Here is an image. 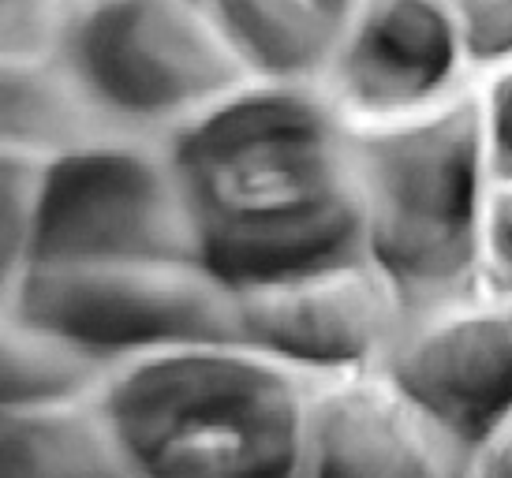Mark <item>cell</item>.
<instances>
[{"mask_svg":"<svg viewBox=\"0 0 512 478\" xmlns=\"http://www.w3.org/2000/svg\"><path fill=\"white\" fill-rule=\"evenodd\" d=\"M0 471L12 478L116 475L131 471L113 426L101 415L64 408H19L0 415Z\"/></svg>","mask_w":512,"mask_h":478,"instance_id":"7c38bea8","label":"cell"},{"mask_svg":"<svg viewBox=\"0 0 512 478\" xmlns=\"http://www.w3.org/2000/svg\"><path fill=\"white\" fill-rule=\"evenodd\" d=\"M471 467L483 471V475H512V419L486 441Z\"/></svg>","mask_w":512,"mask_h":478,"instance_id":"ffe728a7","label":"cell"},{"mask_svg":"<svg viewBox=\"0 0 512 478\" xmlns=\"http://www.w3.org/2000/svg\"><path fill=\"white\" fill-rule=\"evenodd\" d=\"M0 101H4V120L0 124H4L8 150L60 157L94 146L90 142L94 120L86 116L90 94L79 83L64 86L49 68L30 64V57H8Z\"/></svg>","mask_w":512,"mask_h":478,"instance_id":"4fadbf2b","label":"cell"},{"mask_svg":"<svg viewBox=\"0 0 512 478\" xmlns=\"http://www.w3.org/2000/svg\"><path fill=\"white\" fill-rule=\"evenodd\" d=\"M251 348L214 344L143 359L105 389L101 411L131 471L288 475L303 464L296 385Z\"/></svg>","mask_w":512,"mask_h":478,"instance_id":"7a4b0ae2","label":"cell"},{"mask_svg":"<svg viewBox=\"0 0 512 478\" xmlns=\"http://www.w3.org/2000/svg\"><path fill=\"white\" fill-rule=\"evenodd\" d=\"M4 4V49L8 57H34L49 45L60 0H0Z\"/></svg>","mask_w":512,"mask_h":478,"instance_id":"e0dca14e","label":"cell"},{"mask_svg":"<svg viewBox=\"0 0 512 478\" xmlns=\"http://www.w3.org/2000/svg\"><path fill=\"white\" fill-rule=\"evenodd\" d=\"M337 113L299 90H236L187 124L169 169L199 266L232 292L367 266L359 150Z\"/></svg>","mask_w":512,"mask_h":478,"instance_id":"6da1fadb","label":"cell"},{"mask_svg":"<svg viewBox=\"0 0 512 478\" xmlns=\"http://www.w3.org/2000/svg\"><path fill=\"white\" fill-rule=\"evenodd\" d=\"M236 299L243 348L322 370L359 366L393 348L404 318L382 273L367 266L236 292Z\"/></svg>","mask_w":512,"mask_h":478,"instance_id":"ba28073f","label":"cell"},{"mask_svg":"<svg viewBox=\"0 0 512 478\" xmlns=\"http://www.w3.org/2000/svg\"><path fill=\"white\" fill-rule=\"evenodd\" d=\"M49 161L27 150H4L0 176V228H4V277L19 281L30 266V247L42 213V187Z\"/></svg>","mask_w":512,"mask_h":478,"instance_id":"9a60e30c","label":"cell"},{"mask_svg":"<svg viewBox=\"0 0 512 478\" xmlns=\"http://www.w3.org/2000/svg\"><path fill=\"white\" fill-rule=\"evenodd\" d=\"M449 464L427 422L393 389H341L307 411L303 464L307 475H430Z\"/></svg>","mask_w":512,"mask_h":478,"instance_id":"30bf717a","label":"cell"},{"mask_svg":"<svg viewBox=\"0 0 512 478\" xmlns=\"http://www.w3.org/2000/svg\"><path fill=\"white\" fill-rule=\"evenodd\" d=\"M101 378L105 359L53 333L12 322L0 355V408H64L90 393Z\"/></svg>","mask_w":512,"mask_h":478,"instance_id":"5bb4252c","label":"cell"},{"mask_svg":"<svg viewBox=\"0 0 512 478\" xmlns=\"http://www.w3.org/2000/svg\"><path fill=\"white\" fill-rule=\"evenodd\" d=\"M12 322L68 340L98 359L240 344V299L202 266L27 269Z\"/></svg>","mask_w":512,"mask_h":478,"instance_id":"5b68a950","label":"cell"},{"mask_svg":"<svg viewBox=\"0 0 512 478\" xmlns=\"http://www.w3.org/2000/svg\"><path fill=\"white\" fill-rule=\"evenodd\" d=\"M199 266L169 165L120 146L49 157L27 269Z\"/></svg>","mask_w":512,"mask_h":478,"instance_id":"8992f818","label":"cell"},{"mask_svg":"<svg viewBox=\"0 0 512 478\" xmlns=\"http://www.w3.org/2000/svg\"><path fill=\"white\" fill-rule=\"evenodd\" d=\"M367 258L404 318H427L468 296L483 258L486 113L456 101L419 124L356 142Z\"/></svg>","mask_w":512,"mask_h":478,"instance_id":"3957f363","label":"cell"},{"mask_svg":"<svg viewBox=\"0 0 512 478\" xmlns=\"http://www.w3.org/2000/svg\"><path fill=\"white\" fill-rule=\"evenodd\" d=\"M64 64L101 113L143 124L232 98L251 71L202 0H94Z\"/></svg>","mask_w":512,"mask_h":478,"instance_id":"277c9868","label":"cell"},{"mask_svg":"<svg viewBox=\"0 0 512 478\" xmlns=\"http://www.w3.org/2000/svg\"><path fill=\"white\" fill-rule=\"evenodd\" d=\"M456 27L468 57H512V0H456Z\"/></svg>","mask_w":512,"mask_h":478,"instance_id":"2e32d148","label":"cell"},{"mask_svg":"<svg viewBox=\"0 0 512 478\" xmlns=\"http://www.w3.org/2000/svg\"><path fill=\"white\" fill-rule=\"evenodd\" d=\"M483 251H486V269H490L494 288L512 296V187L494 195L490 210H486Z\"/></svg>","mask_w":512,"mask_h":478,"instance_id":"ac0fdd59","label":"cell"},{"mask_svg":"<svg viewBox=\"0 0 512 478\" xmlns=\"http://www.w3.org/2000/svg\"><path fill=\"white\" fill-rule=\"evenodd\" d=\"M251 71L303 79L337 64L363 0H202Z\"/></svg>","mask_w":512,"mask_h":478,"instance_id":"8fae6325","label":"cell"},{"mask_svg":"<svg viewBox=\"0 0 512 478\" xmlns=\"http://www.w3.org/2000/svg\"><path fill=\"white\" fill-rule=\"evenodd\" d=\"M486 154L501 180H512V71L501 75L486 105Z\"/></svg>","mask_w":512,"mask_h":478,"instance_id":"d6986e66","label":"cell"},{"mask_svg":"<svg viewBox=\"0 0 512 478\" xmlns=\"http://www.w3.org/2000/svg\"><path fill=\"white\" fill-rule=\"evenodd\" d=\"M460 49L441 0H374L337 57V83L356 109L404 113L453 79Z\"/></svg>","mask_w":512,"mask_h":478,"instance_id":"9c48e42d","label":"cell"},{"mask_svg":"<svg viewBox=\"0 0 512 478\" xmlns=\"http://www.w3.org/2000/svg\"><path fill=\"white\" fill-rule=\"evenodd\" d=\"M389 381L438 437L449 464H475L512 419V307L397 340L389 348Z\"/></svg>","mask_w":512,"mask_h":478,"instance_id":"52a82bcc","label":"cell"}]
</instances>
